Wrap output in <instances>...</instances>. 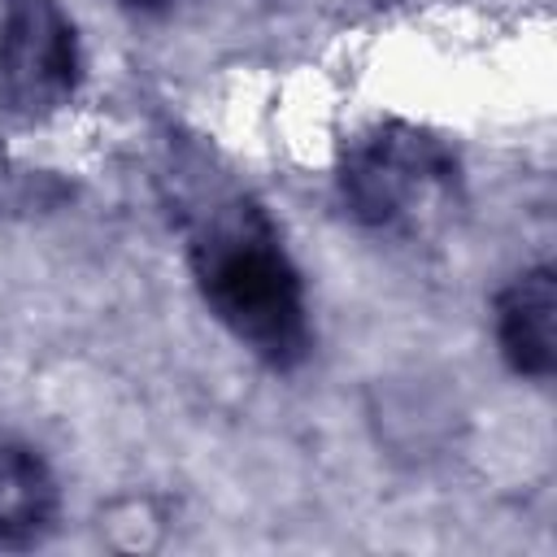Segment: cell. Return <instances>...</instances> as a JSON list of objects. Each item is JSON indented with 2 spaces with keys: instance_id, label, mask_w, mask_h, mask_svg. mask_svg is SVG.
<instances>
[{
  "instance_id": "obj_5",
  "label": "cell",
  "mask_w": 557,
  "mask_h": 557,
  "mask_svg": "<svg viewBox=\"0 0 557 557\" xmlns=\"http://www.w3.org/2000/svg\"><path fill=\"white\" fill-rule=\"evenodd\" d=\"M57 518V479L48 461L13 440H0V544H35Z\"/></svg>"
},
{
  "instance_id": "obj_1",
  "label": "cell",
  "mask_w": 557,
  "mask_h": 557,
  "mask_svg": "<svg viewBox=\"0 0 557 557\" xmlns=\"http://www.w3.org/2000/svg\"><path fill=\"white\" fill-rule=\"evenodd\" d=\"M187 265L205 309L270 370H296L313 348L305 278L274 226L248 196L226 191L196 209Z\"/></svg>"
},
{
  "instance_id": "obj_4",
  "label": "cell",
  "mask_w": 557,
  "mask_h": 557,
  "mask_svg": "<svg viewBox=\"0 0 557 557\" xmlns=\"http://www.w3.org/2000/svg\"><path fill=\"white\" fill-rule=\"evenodd\" d=\"M553 313H557V283H553L548 265L522 270L496 292L492 326H496L500 357L509 361L513 374H522V379H548L553 374V366H557Z\"/></svg>"
},
{
  "instance_id": "obj_6",
  "label": "cell",
  "mask_w": 557,
  "mask_h": 557,
  "mask_svg": "<svg viewBox=\"0 0 557 557\" xmlns=\"http://www.w3.org/2000/svg\"><path fill=\"white\" fill-rule=\"evenodd\" d=\"M122 9H131V13H161V9H170L174 0H117Z\"/></svg>"
},
{
  "instance_id": "obj_3",
  "label": "cell",
  "mask_w": 557,
  "mask_h": 557,
  "mask_svg": "<svg viewBox=\"0 0 557 557\" xmlns=\"http://www.w3.org/2000/svg\"><path fill=\"white\" fill-rule=\"evenodd\" d=\"M83 78V48L61 0H0V109L44 122Z\"/></svg>"
},
{
  "instance_id": "obj_2",
  "label": "cell",
  "mask_w": 557,
  "mask_h": 557,
  "mask_svg": "<svg viewBox=\"0 0 557 557\" xmlns=\"http://www.w3.org/2000/svg\"><path fill=\"white\" fill-rule=\"evenodd\" d=\"M335 178L344 209L361 226L418 231L457 200L461 161L444 135L387 117L344 144Z\"/></svg>"
}]
</instances>
